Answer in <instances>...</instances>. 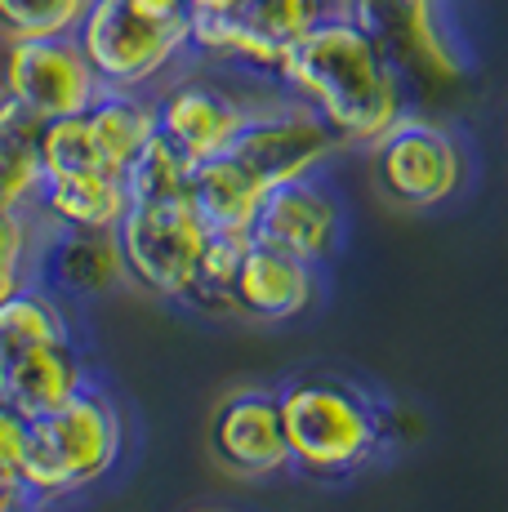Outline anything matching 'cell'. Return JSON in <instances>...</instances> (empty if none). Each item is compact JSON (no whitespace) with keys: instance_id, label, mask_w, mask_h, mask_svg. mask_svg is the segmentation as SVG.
Returning <instances> with one entry per match:
<instances>
[{"instance_id":"1","label":"cell","mask_w":508,"mask_h":512,"mask_svg":"<svg viewBox=\"0 0 508 512\" xmlns=\"http://www.w3.org/2000/svg\"><path fill=\"white\" fill-rule=\"evenodd\" d=\"M277 85L326 116L339 143L375 147L406 116L402 67L348 9H335L321 23H312L286 49Z\"/></svg>"},{"instance_id":"2","label":"cell","mask_w":508,"mask_h":512,"mask_svg":"<svg viewBox=\"0 0 508 512\" xmlns=\"http://www.w3.org/2000/svg\"><path fill=\"white\" fill-rule=\"evenodd\" d=\"M281 397L290 468L312 481H335L370 464L384 441V415L375 397L335 374L290 379Z\"/></svg>"},{"instance_id":"3","label":"cell","mask_w":508,"mask_h":512,"mask_svg":"<svg viewBox=\"0 0 508 512\" xmlns=\"http://www.w3.org/2000/svg\"><path fill=\"white\" fill-rule=\"evenodd\" d=\"M125 423L103 388H85L50 415L32 419L18 477L36 504H58L99 481L121 464Z\"/></svg>"},{"instance_id":"4","label":"cell","mask_w":508,"mask_h":512,"mask_svg":"<svg viewBox=\"0 0 508 512\" xmlns=\"http://www.w3.org/2000/svg\"><path fill=\"white\" fill-rule=\"evenodd\" d=\"M107 90H152L192 54V18H148L130 0H94L76 27Z\"/></svg>"},{"instance_id":"5","label":"cell","mask_w":508,"mask_h":512,"mask_svg":"<svg viewBox=\"0 0 508 512\" xmlns=\"http://www.w3.org/2000/svg\"><path fill=\"white\" fill-rule=\"evenodd\" d=\"M125 277L156 299H192L201 277V254L210 245V223L197 214L192 196L179 201L130 205L116 228Z\"/></svg>"},{"instance_id":"6","label":"cell","mask_w":508,"mask_h":512,"mask_svg":"<svg viewBox=\"0 0 508 512\" xmlns=\"http://www.w3.org/2000/svg\"><path fill=\"white\" fill-rule=\"evenodd\" d=\"M339 147L344 143H339V134L326 125V116L286 94V98H277V103L254 107L250 121L241 125V134L232 139L228 156H237L263 187H281L290 179L326 170V161Z\"/></svg>"},{"instance_id":"7","label":"cell","mask_w":508,"mask_h":512,"mask_svg":"<svg viewBox=\"0 0 508 512\" xmlns=\"http://www.w3.org/2000/svg\"><path fill=\"white\" fill-rule=\"evenodd\" d=\"M103 90L107 85L99 81L90 58H85L76 32L72 36H23V41H9L5 49L0 94L18 98L41 121L90 112Z\"/></svg>"},{"instance_id":"8","label":"cell","mask_w":508,"mask_h":512,"mask_svg":"<svg viewBox=\"0 0 508 512\" xmlns=\"http://www.w3.org/2000/svg\"><path fill=\"white\" fill-rule=\"evenodd\" d=\"M375 179L397 205L428 210V205H442L446 196L459 192L464 152H459L455 134H446L442 125L419 121V116L406 112L375 143Z\"/></svg>"},{"instance_id":"9","label":"cell","mask_w":508,"mask_h":512,"mask_svg":"<svg viewBox=\"0 0 508 512\" xmlns=\"http://www.w3.org/2000/svg\"><path fill=\"white\" fill-rule=\"evenodd\" d=\"M156 98V134L183 152L192 165L214 161L232 147V139L241 134V125L250 121L254 103L237 98L228 85L210 81V76H170Z\"/></svg>"},{"instance_id":"10","label":"cell","mask_w":508,"mask_h":512,"mask_svg":"<svg viewBox=\"0 0 508 512\" xmlns=\"http://www.w3.org/2000/svg\"><path fill=\"white\" fill-rule=\"evenodd\" d=\"M250 241L268 250L295 254L304 263H326L344 241V205L339 192L326 183V174H304L281 187H268L259 214L250 223Z\"/></svg>"},{"instance_id":"11","label":"cell","mask_w":508,"mask_h":512,"mask_svg":"<svg viewBox=\"0 0 508 512\" xmlns=\"http://www.w3.org/2000/svg\"><path fill=\"white\" fill-rule=\"evenodd\" d=\"M348 14L388 49L402 76L464 72V58L446 23V0H348Z\"/></svg>"},{"instance_id":"12","label":"cell","mask_w":508,"mask_h":512,"mask_svg":"<svg viewBox=\"0 0 508 512\" xmlns=\"http://www.w3.org/2000/svg\"><path fill=\"white\" fill-rule=\"evenodd\" d=\"M210 450L237 477H272L290 468L286 419L277 392H232L210 419Z\"/></svg>"},{"instance_id":"13","label":"cell","mask_w":508,"mask_h":512,"mask_svg":"<svg viewBox=\"0 0 508 512\" xmlns=\"http://www.w3.org/2000/svg\"><path fill=\"white\" fill-rule=\"evenodd\" d=\"M317 294V268L295 254L268 250L250 241L241 254L237 281H232V308L246 312L254 321H290L304 308H312Z\"/></svg>"},{"instance_id":"14","label":"cell","mask_w":508,"mask_h":512,"mask_svg":"<svg viewBox=\"0 0 508 512\" xmlns=\"http://www.w3.org/2000/svg\"><path fill=\"white\" fill-rule=\"evenodd\" d=\"M36 210L45 214L50 228L67 232H116L130 210L125 174L112 170H85V174H58L45 179Z\"/></svg>"},{"instance_id":"15","label":"cell","mask_w":508,"mask_h":512,"mask_svg":"<svg viewBox=\"0 0 508 512\" xmlns=\"http://www.w3.org/2000/svg\"><path fill=\"white\" fill-rule=\"evenodd\" d=\"M36 277H45V281H50V290H63V294H72V299L112 290L116 281H125V263H121L116 232L50 228Z\"/></svg>"},{"instance_id":"16","label":"cell","mask_w":508,"mask_h":512,"mask_svg":"<svg viewBox=\"0 0 508 512\" xmlns=\"http://www.w3.org/2000/svg\"><path fill=\"white\" fill-rule=\"evenodd\" d=\"M0 388H5V397L14 401L27 419H41L63 406V401H72L76 392L90 388V361H85L81 343L67 334V339L45 343L32 357L18 361Z\"/></svg>"},{"instance_id":"17","label":"cell","mask_w":508,"mask_h":512,"mask_svg":"<svg viewBox=\"0 0 508 512\" xmlns=\"http://www.w3.org/2000/svg\"><path fill=\"white\" fill-rule=\"evenodd\" d=\"M45 121L27 112L18 98L0 94V205L5 210H32L41 201L45 165H41Z\"/></svg>"},{"instance_id":"18","label":"cell","mask_w":508,"mask_h":512,"mask_svg":"<svg viewBox=\"0 0 508 512\" xmlns=\"http://www.w3.org/2000/svg\"><path fill=\"white\" fill-rule=\"evenodd\" d=\"M263 196H268V187L228 152L192 170V205L210 223V232H250Z\"/></svg>"},{"instance_id":"19","label":"cell","mask_w":508,"mask_h":512,"mask_svg":"<svg viewBox=\"0 0 508 512\" xmlns=\"http://www.w3.org/2000/svg\"><path fill=\"white\" fill-rule=\"evenodd\" d=\"M67 334H72V326H67L63 303L41 281H27L23 290L0 299V383L23 357H32L36 348L54 339H67Z\"/></svg>"},{"instance_id":"20","label":"cell","mask_w":508,"mask_h":512,"mask_svg":"<svg viewBox=\"0 0 508 512\" xmlns=\"http://www.w3.org/2000/svg\"><path fill=\"white\" fill-rule=\"evenodd\" d=\"M99 143V156L112 174H125L130 161L156 139V98L148 90H103L85 112Z\"/></svg>"},{"instance_id":"21","label":"cell","mask_w":508,"mask_h":512,"mask_svg":"<svg viewBox=\"0 0 508 512\" xmlns=\"http://www.w3.org/2000/svg\"><path fill=\"white\" fill-rule=\"evenodd\" d=\"M45 236H50V223L36 205L32 210H5L0 205V299L36 281Z\"/></svg>"},{"instance_id":"22","label":"cell","mask_w":508,"mask_h":512,"mask_svg":"<svg viewBox=\"0 0 508 512\" xmlns=\"http://www.w3.org/2000/svg\"><path fill=\"white\" fill-rule=\"evenodd\" d=\"M192 170H197V165H192L183 152H174V147L156 134V139L130 161V170H125V192H130V205L179 201V196H192Z\"/></svg>"},{"instance_id":"23","label":"cell","mask_w":508,"mask_h":512,"mask_svg":"<svg viewBox=\"0 0 508 512\" xmlns=\"http://www.w3.org/2000/svg\"><path fill=\"white\" fill-rule=\"evenodd\" d=\"M94 0H0V36H72Z\"/></svg>"},{"instance_id":"24","label":"cell","mask_w":508,"mask_h":512,"mask_svg":"<svg viewBox=\"0 0 508 512\" xmlns=\"http://www.w3.org/2000/svg\"><path fill=\"white\" fill-rule=\"evenodd\" d=\"M246 245H250V232H210L192 303H223V308H232V281H237Z\"/></svg>"},{"instance_id":"25","label":"cell","mask_w":508,"mask_h":512,"mask_svg":"<svg viewBox=\"0 0 508 512\" xmlns=\"http://www.w3.org/2000/svg\"><path fill=\"white\" fill-rule=\"evenodd\" d=\"M27 432H32V419H27L23 410L5 397V388H0V468L18 472L23 450H27Z\"/></svg>"},{"instance_id":"26","label":"cell","mask_w":508,"mask_h":512,"mask_svg":"<svg viewBox=\"0 0 508 512\" xmlns=\"http://www.w3.org/2000/svg\"><path fill=\"white\" fill-rule=\"evenodd\" d=\"M36 499L27 495V486H23V477L18 472H9V468H0V512H27Z\"/></svg>"}]
</instances>
